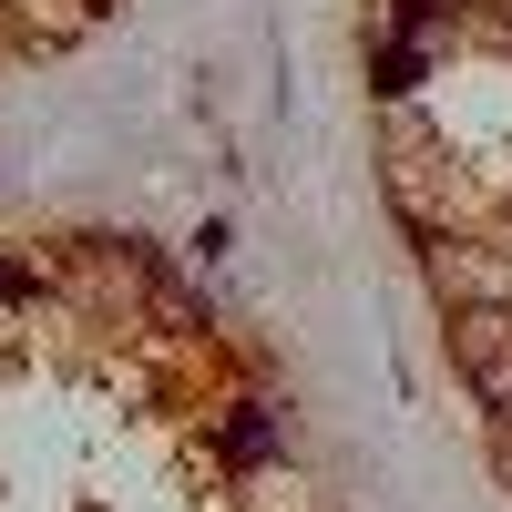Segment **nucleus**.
Returning a JSON list of instances; mask_svg holds the SVG:
<instances>
[{
  "label": "nucleus",
  "mask_w": 512,
  "mask_h": 512,
  "mask_svg": "<svg viewBox=\"0 0 512 512\" xmlns=\"http://www.w3.org/2000/svg\"><path fill=\"white\" fill-rule=\"evenodd\" d=\"M451 349H461V369H472V390L492 410H512V318L502 308H472V318L451 328Z\"/></svg>",
  "instance_id": "nucleus-1"
},
{
  "label": "nucleus",
  "mask_w": 512,
  "mask_h": 512,
  "mask_svg": "<svg viewBox=\"0 0 512 512\" xmlns=\"http://www.w3.org/2000/svg\"><path fill=\"white\" fill-rule=\"evenodd\" d=\"M134 267H144V297H154V318H164V328H195V297H185V277L164 267L154 246H134Z\"/></svg>",
  "instance_id": "nucleus-2"
},
{
  "label": "nucleus",
  "mask_w": 512,
  "mask_h": 512,
  "mask_svg": "<svg viewBox=\"0 0 512 512\" xmlns=\"http://www.w3.org/2000/svg\"><path fill=\"white\" fill-rule=\"evenodd\" d=\"M267 451H277V420L256 410V400H246V410L226 420V461H267Z\"/></svg>",
  "instance_id": "nucleus-3"
},
{
  "label": "nucleus",
  "mask_w": 512,
  "mask_h": 512,
  "mask_svg": "<svg viewBox=\"0 0 512 512\" xmlns=\"http://www.w3.org/2000/svg\"><path fill=\"white\" fill-rule=\"evenodd\" d=\"M379 93H420V41H390V52H379Z\"/></svg>",
  "instance_id": "nucleus-4"
},
{
  "label": "nucleus",
  "mask_w": 512,
  "mask_h": 512,
  "mask_svg": "<svg viewBox=\"0 0 512 512\" xmlns=\"http://www.w3.org/2000/svg\"><path fill=\"white\" fill-rule=\"evenodd\" d=\"M400 31H410V41H431V31H441V0H400Z\"/></svg>",
  "instance_id": "nucleus-5"
}]
</instances>
